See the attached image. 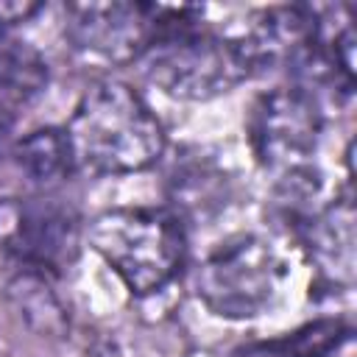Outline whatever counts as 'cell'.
I'll return each instance as SVG.
<instances>
[{
	"instance_id": "1",
	"label": "cell",
	"mask_w": 357,
	"mask_h": 357,
	"mask_svg": "<svg viewBox=\"0 0 357 357\" xmlns=\"http://www.w3.org/2000/svg\"><path fill=\"white\" fill-rule=\"evenodd\" d=\"M75 165L98 176L151 167L165 151V131L148 103L120 81L95 84L67 126Z\"/></svg>"
},
{
	"instance_id": "2",
	"label": "cell",
	"mask_w": 357,
	"mask_h": 357,
	"mask_svg": "<svg viewBox=\"0 0 357 357\" xmlns=\"http://www.w3.org/2000/svg\"><path fill=\"white\" fill-rule=\"evenodd\" d=\"M89 243L134 296L167 287L187 259L184 223L162 206L106 209L92 220Z\"/></svg>"
},
{
	"instance_id": "3",
	"label": "cell",
	"mask_w": 357,
	"mask_h": 357,
	"mask_svg": "<svg viewBox=\"0 0 357 357\" xmlns=\"http://www.w3.org/2000/svg\"><path fill=\"white\" fill-rule=\"evenodd\" d=\"M198 14V8L187 6L139 59L142 75L170 98L209 100L251 75L240 45L231 36L201 28Z\"/></svg>"
},
{
	"instance_id": "4",
	"label": "cell",
	"mask_w": 357,
	"mask_h": 357,
	"mask_svg": "<svg viewBox=\"0 0 357 357\" xmlns=\"http://www.w3.org/2000/svg\"><path fill=\"white\" fill-rule=\"evenodd\" d=\"M287 268L257 234H237L206 254L195 271V293L220 318H254L276 304Z\"/></svg>"
},
{
	"instance_id": "5",
	"label": "cell",
	"mask_w": 357,
	"mask_h": 357,
	"mask_svg": "<svg viewBox=\"0 0 357 357\" xmlns=\"http://www.w3.org/2000/svg\"><path fill=\"white\" fill-rule=\"evenodd\" d=\"M321 128V106L307 86H279L262 95L248 120L257 159L284 184L310 178V156L318 148Z\"/></svg>"
},
{
	"instance_id": "6",
	"label": "cell",
	"mask_w": 357,
	"mask_h": 357,
	"mask_svg": "<svg viewBox=\"0 0 357 357\" xmlns=\"http://www.w3.org/2000/svg\"><path fill=\"white\" fill-rule=\"evenodd\" d=\"M187 6L159 3H70L64 33L67 39L103 61L128 64L139 61L156 36L173 25Z\"/></svg>"
},
{
	"instance_id": "7",
	"label": "cell",
	"mask_w": 357,
	"mask_h": 357,
	"mask_svg": "<svg viewBox=\"0 0 357 357\" xmlns=\"http://www.w3.org/2000/svg\"><path fill=\"white\" fill-rule=\"evenodd\" d=\"M0 248L22 268L64 271L78 257L81 220L75 209L50 198H6L0 201Z\"/></svg>"
},
{
	"instance_id": "8",
	"label": "cell",
	"mask_w": 357,
	"mask_h": 357,
	"mask_svg": "<svg viewBox=\"0 0 357 357\" xmlns=\"http://www.w3.org/2000/svg\"><path fill=\"white\" fill-rule=\"evenodd\" d=\"M318 8L312 6H273L254 14L243 36H234L251 73L279 64H296L312 45Z\"/></svg>"
},
{
	"instance_id": "9",
	"label": "cell",
	"mask_w": 357,
	"mask_h": 357,
	"mask_svg": "<svg viewBox=\"0 0 357 357\" xmlns=\"http://www.w3.org/2000/svg\"><path fill=\"white\" fill-rule=\"evenodd\" d=\"M307 245L335 282L354 279V204L351 195L337 198L307 223Z\"/></svg>"
},
{
	"instance_id": "10",
	"label": "cell",
	"mask_w": 357,
	"mask_h": 357,
	"mask_svg": "<svg viewBox=\"0 0 357 357\" xmlns=\"http://www.w3.org/2000/svg\"><path fill=\"white\" fill-rule=\"evenodd\" d=\"M354 329L343 318H315L279 337L237 346L229 357H329L351 340Z\"/></svg>"
},
{
	"instance_id": "11",
	"label": "cell",
	"mask_w": 357,
	"mask_h": 357,
	"mask_svg": "<svg viewBox=\"0 0 357 357\" xmlns=\"http://www.w3.org/2000/svg\"><path fill=\"white\" fill-rule=\"evenodd\" d=\"M6 296L14 307V312L25 321L28 329H33L42 337H61L70 326L67 310L56 290L47 282V273L33 268H20L6 282Z\"/></svg>"
},
{
	"instance_id": "12",
	"label": "cell",
	"mask_w": 357,
	"mask_h": 357,
	"mask_svg": "<svg viewBox=\"0 0 357 357\" xmlns=\"http://www.w3.org/2000/svg\"><path fill=\"white\" fill-rule=\"evenodd\" d=\"M14 162L31 184L56 187L73 173L75 153H73V145L67 139V131H61V128H36V131H31L28 137H22L17 142Z\"/></svg>"
},
{
	"instance_id": "13",
	"label": "cell",
	"mask_w": 357,
	"mask_h": 357,
	"mask_svg": "<svg viewBox=\"0 0 357 357\" xmlns=\"http://www.w3.org/2000/svg\"><path fill=\"white\" fill-rule=\"evenodd\" d=\"M47 84V64L36 47L0 33V106L14 109L31 103Z\"/></svg>"
},
{
	"instance_id": "14",
	"label": "cell",
	"mask_w": 357,
	"mask_h": 357,
	"mask_svg": "<svg viewBox=\"0 0 357 357\" xmlns=\"http://www.w3.org/2000/svg\"><path fill=\"white\" fill-rule=\"evenodd\" d=\"M36 11H42V3H0V33L11 25L28 22Z\"/></svg>"
},
{
	"instance_id": "15",
	"label": "cell",
	"mask_w": 357,
	"mask_h": 357,
	"mask_svg": "<svg viewBox=\"0 0 357 357\" xmlns=\"http://www.w3.org/2000/svg\"><path fill=\"white\" fill-rule=\"evenodd\" d=\"M8 126H11V114L0 106V148H3V139H6V134H8Z\"/></svg>"
}]
</instances>
